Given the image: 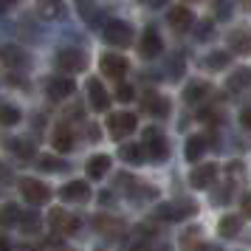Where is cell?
Masks as SVG:
<instances>
[{
	"instance_id": "obj_1",
	"label": "cell",
	"mask_w": 251,
	"mask_h": 251,
	"mask_svg": "<svg viewBox=\"0 0 251 251\" xmlns=\"http://www.w3.org/2000/svg\"><path fill=\"white\" fill-rule=\"evenodd\" d=\"M102 34H104V43H110V46H116V48H127L133 43V25L113 17V20L104 23Z\"/></svg>"
},
{
	"instance_id": "obj_2",
	"label": "cell",
	"mask_w": 251,
	"mask_h": 251,
	"mask_svg": "<svg viewBox=\"0 0 251 251\" xmlns=\"http://www.w3.org/2000/svg\"><path fill=\"white\" fill-rule=\"evenodd\" d=\"M144 155L152 161H164L167 155H170V144H167V138H164V133H161L158 127H147L144 130Z\"/></svg>"
},
{
	"instance_id": "obj_3",
	"label": "cell",
	"mask_w": 251,
	"mask_h": 251,
	"mask_svg": "<svg viewBox=\"0 0 251 251\" xmlns=\"http://www.w3.org/2000/svg\"><path fill=\"white\" fill-rule=\"evenodd\" d=\"M48 226L54 231H59V234H76L82 228V220L76 215L65 212V209H51L48 212Z\"/></svg>"
},
{
	"instance_id": "obj_4",
	"label": "cell",
	"mask_w": 251,
	"mask_h": 251,
	"mask_svg": "<svg viewBox=\"0 0 251 251\" xmlns=\"http://www.w3.org/2000/svg\"><path fill=\"white\" fill-rule=\"evenodd\" d=\"M57 68L65 71V74H79V71L88 68V57L79 48H62L57 54Z\"/></svg>"
},
{
	"instance_id": "obj_5",
	"label": "cell",
	"mask_w": 251,
	"mask_h": 251,
	"mask_svg": "<svg viewBox=\"0 0 251 251\" xmlns=\"http://www.w3.org/2000/svg\"><path fill=\"white\" fill-rule=\"evenodd\" d=\"M20 195H23L31 206H43V203H48L51 189H48L43 181H37V178H23V181H20Z\"/></svg>"
},
{
	"instance_id": "obj_6",
	"label": "cell",
	"mask_w": 251,
	"mask_h": 251,
	"mask_svg": "<svg viewBox=\"0 0 251 251\" xmlns=\"http://www.w3.org/2000/svg\"><path fill=\"white\" fill-rule=\"evenodd\" d=\"M136 116L133 113H113L110 119H107V133L116 138V141H122V138H127L130 133H136Z\"/></svg>"
},
{
	"instance_id": "obj_7",
	"label": "cell",
	"mask_w": 251,
	"mask_h": 251,
	"mask_svg": "<svg viewBox=\"0 0 251 251\" xmlns=\"http://www.w3.org/2000/svg\"><path fill=\"white\" fill-rule=\"evenodd\" d=\"M28 62H31V57H28L20 46H0V65L6 71L28 68Z\"/></svg>"
},
{
	"instance_id": "obj_8",
	"label": "cell",
	"mask_w": 251,
	"mask_h": 251,
	"mask_svg": "<svg viewBox=\"0 0 251 251\" xmlns=\"http://www.w3.org/2000/svg\"><path fill=\"white\" fill-rule=\"evenodd\" d=\"M198 212V206L192 201H175V203H161L155 215L161 220H183V217H192Z\"/></svg>"
},
{
	"instance_id": "obj_9",
	"label": "cell",
	"mask_w": 251,
	"mask_h": 251,
	"mask_svg": "<svg viewBox=\"0 0 251 251\" xmlns=\"http://www.w3.org/2000/svg\"><path fill=\"white\" fill-rule=\"evenodd\" d=\"M74 91H76V85H74L71 76H51L46 82V93H48V99H54V102H62V99L74 96Z\"/></svg>"
},
{
	"instance_id": "obj_10",
	"label": "cell",
	"mask_w": 251,
	"mask_h": 251,
	"mask_svg": "<svg viewBox=\"0 0 251 251\" xmlns=\"http://www.w3.org/2000/svg\"><path fill=\"white\" fill-rule=\"evenodd\" d=\"M164 51V43H161V34L155 28H144V34L138 40V54L144 59H155Z\"/></svg>"
},
{
	"instance_id": "obj_11",
	"label": "cell",
	"mask_w": 251,
	"mask_h": 251,
	"mask_svg": "<svg viewBox=\"0 0 251 251\" xmlns=\"http://www.w3.org/2000/svg\"><path fill=\"white\" fill-rule=\"evenodd\" d=\"M99 65H102V74L110 76V79H122V76L127 74V68H130L127 59L122 57V54H113V51H110V54H102Z\"/></svg>"
},
{
	"instance_id": "obj_12",
	"label": "cell",
	"mask_w": 251,
	"mask_h": 251,
	"mask_svg": "<svg viewBox=\"0 0 251 251\" xmlns=\"http://www.w3.org/2000/svg\"><path fill=\"white\" fill-rule=\"evenodd\" d=\"M59 198L65 203H85L91 198V186H88V181H71L59 189Z\"/></svg>"
},
{
	"instance_id": "obj_13",
	"label": "cell",
	"mask_w": 251,
	"mask_h": 251,
	"mask_svg": "<svg viewBox=\"0 0 251 251\" xmlns=\"http://www.w3.org/2000/svg\"><path fill=\"white\" fill-rule=\"evenodd\" d=\"M85 88H88V102H91L93 110H99V113H102V110L110 107V93L104 91V85L99 79H88Z\"/></svg>"
},
{
	"instance_id": "obj_14",
	"label": "cell",
	"mask_w": 251,
	"mask_h": 251,
	"mask_svg": "<svg viewBox=\"0 0 251 251\" xmlns=\"http://www.w3.org/2000/svg\"><path fill=\"white\" fill-rule=\"evenodd\" d=\"M217 178V167L215 164H201V167H195L192 175H189V183H192L195 189H206V186H212Z\"/></svg>"
},
{
	"instance_id": "obj_15",
	"label": "cell",
	"mask_w": 251,
	"mask_h": 251,
	"mask_svg": "<svg viewBox=\"0 0 251 251\" xmlns=\"http://www.w3.org/2000/svg\"><path fill=\"white\" fill-rule=\"evenodd\" d=\"M170 25L178 31V34H183V31H189L195 25V17H192V12L186 9V6H175V9H170Z\"/></svg>"
},
{
	"instance_id": "obj_16",
	"label": "cell",
	"mask_w": 251,
	"mask_h": 251,
	"mask_svg": "<svg viewBox=\"0 0 251 251\" xmlns=\"http://www.w3.org/2000/svg\"><path fill=\"white\" fill-rule=\"evenodd\" d=\"M51 144H54V150H57V152H71V150H74V144H76L74 130H71L68 125H59L57 130L51 133Z\"/></svg>"
},
{
	"instance_id": "obj_17",
	"label": "cell",
	"mask_w": 251,
	"mask_h": 251,
	"mask_svg": "<svg viewBox=\"0 0 251 251\" xmlns=\"http://www.w3.org/2000/svg\"><path fill=\"white\" fill-rule=\"evenodd\" d=\"M209 93H212L209 82L195 79V82H189V85L183 88V102H186V104H198V102H203V99L209 96Z\"/></svg>"
},
{
	"instance_id": "obj_18",
	"label": "cell",
	"mask_w": 251,
	"mask_h": 251,
	"mask_svg": "<svg viewBox=\"0 0 251 251\" xmlns=\"http://www.w3.org/2000/svg\"><path fill=\"white\" fill-rule=\"evenodd\" d=\"M141 104H144V110H147V113L161 116V119L170 113V99H167V96H158V93H147Z\"/></svg>"
},
{
	"instance_id": "obj_19",
	"label": "cell",
	"mask_w": 251,
	"mask_h": 251,
	"mask_svg": "<svg viewBox=\"0 0 251 251\" xmlns=\"http://www.w3.org/2000/svg\"><path fill=\"white\" fill-rule=\"evenodd\" d=\"M107 170H110V155H93V158L85 164V172H88V178H93V181L104 178Z\"/></svg>"
},
{
	"instance_id": "obj_20",
	"label": "cell",
	"mask_w": 251,
	"mask_h": 251,
	"mask_svg": "<svg viewBox=\"0 0 251 251\" xmlns=\"http://www.w3.org/2000/svg\"><path fill=\"white\" fill-rule=\"evenodd\" d=\"M228 46H231V51H237V54H251V31L249 28L231 31L228 34Z\"/></svg>"
},
{
	"instance_id": "obj_21",
	"label": "cell",
	"mask_w": 251,
	"mask_h": 251,
	"mask_svg": "<svg viewBox=\"0 0 251 251\" xmlns=\"http://www.w3.org/2000/svg\"><path fill=\"white\" fill-rule=\"evenodd\" d=\"M93 228H96V231H102V234H110V237H113V234H119V231L125 228V223H122V220H116V217H107V215H96V217H93Z\"/></svg>"
},
{
	"instance_id": "obj_22",
	"label": "cell",
	"mask_w": 251,
	"mask_h": 251,
	"mask_svg": "<svg viewBox=\"0 0 251 251\" xmlns=\"http://www.w3.org/2000/svg\"><path fill=\"white\" fill-rule=\"evenodd\" d=\"M206 147H209L206 136H192V138H186V150H183V155H186V161H198L206 152Z\"/></svg>"
},
{
	"instance_id": "obj_23",
	"label": "cell",
	"mask_w": 251,
	"mask_h": 251,
	"mask_svg": "<svg viewBox=\"0 0 251 251\" xmlns=\"http://www.w3.org/2000/svg\"><path fill=\"white\" fill-rule=\"evenodd\" d=\"M17 226L23 228V234H40L43 231V217L37 212H23L20 220H17Z\"/></svg>"
},
{
	"instance_id": "obj_24",
	"label": "cell",
	"mask_w": 251,
	"mask_h": 251,
	"mask_svg": "<svg viewBox=\"0 0 251 251\" xmlns=\"http://www.w3.org/2000/svg\"><path fill=\"white\" fill-rule=\"evenodd\" d=\"M9 147H12V152L20 161H28V158H34V155H37L34 141H25V138H12V141H9Z\"/></svg>"
},
{
	"instance_id": "obj_25",
	"label": "cell",
	"mask_w": 251,
	"mask_h": 251,
	"mask_svg": "<svg viewBox=\"0 0 251 251\" xmlns=\"http://www.w3.org/2000/svg\"><path fill=\"white\" fill-rule=\"evenodd\" d=\"M240 228H243V220L237 215H226V217H220V223H217V231L223 237H237Z\"/></svg>"
},
{
	"instance_id": "obj_26",
	"label": "cell",
	"mask_w": 251,
	"mask_h": 251,
	"mask_svg": "<svg viewBox=\"0 0 251 251\" xmlns=\"http://www.w3.org/2000/svg\"><path fill=\"white\" fill-rule=\"evenodd\" d=\"M181 246H183V251H212L203 240H201V228H189V231L183 234Z\"/></svg>"
},
{
	"instance_id": "obj_27",
	"label": "cell",
	"mask_w": 251,
	"mask_h": 251,
	"mask_svg": "<svg viewBox=\"0 0 251 251\" xmlns=\"http://www.w3.org/2000/svg\"><path fill=\"white\" fill-rule=\"evenodd\" d=\"M127 195H130V201H138V203H141V201H152V198H155V186H147V183H130V186H127Z\"/></svg>"
},
{
	"instance_id": "obj_28",
	"label": "cell",
	"mask_w": 251,
	"mask_h": 251,
	"mask_svg": "<svg viewBox=\"0 0 251 251\" xmlns=\"http://www.w3.org/2000/svg\"><path fill=\"white\" fill-rule=\"evenodd\" d=\"M62 14H65V9L59 0H40V17L43 20H59Z\"/></svg>"
},
{
	"instance_id": "obj_29",
	"label": "cell",
	"mask_w": 251,
	"mask_h": 251,
	"mask_svg": "<svg viewBox=\"0 0 251 251\" xmlns=\"http://www.w3.org/2000/svg\"><path fill=\"white\" fill-rule=\"evenodd\" d=\"M20 119H23L20 107H14V104H9V102H0V125L3 127H14Z\"/></svg>"
},
{
	"instance_id": "obj_30",
	"label": "cell",
	"mask_w": 251,
	"mask_h": 251,
	"mask_svg": "<svg viewBox=\"0 0 251 251\" xmlns=\"http://www.w3.org/2000/svg\"><path fill=\"white\" fill-rule=\"evenodd\" d=\"M20 215H23V209L17 203H3V209H0V226H17Z\"/></svg>"
},
{
	"instance_id": "obj_31",
	"label": "cell",
	"mask_w": 251,
	"mask_h": 251,
	"mask_svg": "<svg viewBox=\"0 0 251 251\" xmlns=\"http://www.w3.org/2000/svg\"><path fill=\"white\" fill-rule=\"evenodd\" d=\"M65 167H68V164L62 158H57V155H40V158H37V170L40 172H62Z\"/></svg>"
},
{
	"instance_id": "obj_32",
	"label": "cell",
	"mask_w": 251,
	"mask_h": 251,
	"mask_svg": "<svg viewBox=\"0 0 251 251\" xmlns=\"http://www.w3.org/2000/svg\"><path fill=\"white\" fill-rule=\"evenodd\" d=\"M119 155L127 164H144V147L141 144H125V147L119 150Z\"/></svg>"
},
{
	"instance_id": "obj_33",
	"label": "cell",
	"mask_w": 251,
	"mask_h": 251,
	"mask_svg": "<svg viewBox=\"0 0 251 251\" xmlns=\"http://www.w3.org/2000/svg\"><path fill=\"white\" fill-rule=\"evenodd\" d=\"M249 82H251V71H246V68H240L237 74H231L228 76V91H246L249 88Z\"/></svg>"
},
{
	"instance_id": "obj_34",
	"label": "cell",
	"mask_w": 251,
	"mask_h": 251,
	"mask_svg": "<svg viewBox=\"0 0 251 251\" xmlns=\"http://www.w3.org/2000/svg\"><path fill=\"white\" fill-rule=\"evenodd\" d=\"M203 65H206V68H212V71L226 68V65H228V54H226V51H215V54H209V57L203 59Z\"/></svg>"
},
{
	"instance_id": "obj_35",
	"label": "cell",
	"mask_w": 251,
	"mask_h": 251,
	"mask_svg": "<svg viewBox=\"0 0 251 251\" xmlns=\"http://www.w3.org/2000/svg\"><path fill=\"white\" fill-rule=\"evenodd\" d=\"M116 99H119V102H133V99H136L133 85H119V88H116Z\"/></svg>"
},
{
	"instance_id": "obj_36",
	"label": "cell",
	"mask_w": 251,
	"mask_h": 251,
	"mask_svg": "<svg viewBox=\"0 0 251 251\" xmlns=\"http://www.w3.org/2000/svg\"><path fill=\"white\" fill-rule=\"evenodd\" d=\"M12 181H14L12 170H9V167H3V164H0V183H12Z\"/></svg>"
},
{
	"instance_id": "obj_37",
	"label": "cell",
	"mask_w": 251,
	"mask_h": 251,
	"mask_svg": "<svg viewBox=\"0 0 251 251\" xmlns=\"http://www.w3.org/2000/svg\"><path fill=\"white\" fill-rule=\"evenodd\" d=\"M240 125L246 127V130H251V107H246V110L240 113Z\"/></svg>"
},
{
	"instance_id": "obj_38",
	"label": "cell",
	"mask_w": 251,
	"mask_h": 251,
	"mask_svg": "<svg viewBox=\"0 0 251 251\" xmlns=\"http://www.w3.org/2000/svg\"><path fill=\"white\" fill-rule=\"evenodd\" d=\"M209 34H212V23L206 20V23H201V25H198V37L203 40V37H209Z\"/></svg>"
},
{
	"instance_id": "obj_39",
	"label": "cell",
	"mask_w": 251,
	"mask_h": 251,
	"mask_svg": "<svg viewBox=\"0 0 251 251\" xmlns=\"http://www.w3.org/2000/svg\"><path fill=\"white\" fill-rule=\"evenodd\" d=\"M243 215L251 217V192L246 195V198H243Z\"/></svg>"
},
{
	"instance_id": "obj_40",
	"label": "cell",
	"mask_w": 251,
	"mask_h": 251,
	"mask_svg": "<svg viewBox=\"0 0 251 251\" xmlns=\"http://www.w3.org/2000/svg\"><path fill=\"white\" fill-rule=\"evenodd\" d=\"M88 138L91 141H99V127L96 125H88Z\"/></svg>"
},
{
	"instance_id": "obj_41",
	"label": "cell",
	"mask_w": 251,
	"mask_h": 251,
	"mask_svg": "<svg viewBox=\"0 0 251 251\" xmlns=\"http://www.w3.org/2000/svg\"><path fill=\"white\" fill-rule=\"evenodd\" d=\"M141 3H144V6H150V9H158V6H164V3H167V0H141Z\"/></svg>"
},
{
	"instance_id": "obj_42",
	"label": "cell",
	"mask_w": 251,
	"mask_h": 251,
	"mask_svg": "<svg viewBox=\"0 0 251 251\" xmlns=\"http://www.w3.org/2000/svg\"><path fill=\"white\" fill-rule=\"evenodd\" d=\"M0 251H12V243H9V237H3V234H0Z\"/></svg>"
},
{
	"instance_id": "obj_43",
	"label": "cell",
	"mask_w": 251,
	"mask_h": 251,
	"mask_svg": "<svg viewBox=\"0 0 251 251\" xmlns=\"http://www.w3.org/2000/svg\"><path fill=\"white\" fill-rule=\"evenodd\" d=\"M240 6H243V9H249V12H251V0H240Z\"/></svg>"
},
{
	"instance_id": "obj_44",
	"label": "cell",
	"mask_w": 251,
	"mask_h": 251,
	"mask_svg": "<svg viewBox=\"0 0 251 251\" xmlns=\"http://www.w3.org/2000/svg\"><path fill=\"white\" fill-rule=\"evenodd\" d=\"M23 251H37V249H23Z\"/></svg>"
}]
</instances>
